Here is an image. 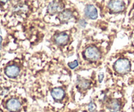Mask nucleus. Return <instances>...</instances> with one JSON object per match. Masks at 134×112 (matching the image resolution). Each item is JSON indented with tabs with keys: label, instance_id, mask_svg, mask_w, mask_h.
<instances>
[{
	"label": "nucleus",
	"instance_id": "nucleus-1",
	"mask_svg": "<svg viewBox=\"0 0 134 112\" xmlns=\"http://www.w3.org/2000/svg\"><path fill=\"white\" fill-rule=\"evenodd\" d=\"M114 68L117 73L120 74H126L131 69V64L127 59H119L115 62Z\"/></svg>",
	"mask_w": 134,
	"mask_h": 112
},
{
	"label": "nucleus",
	"instance_id": "nucleus-2",
	"mask_svg": "<svg viewBox=\"0 0 134 112\" xmlns=\"http://www.w3.org/2000/svg\"><path fill=\"white\" fill-rule=\"evenodd\" d=\"M85 57L87 60H91V61H96L100 59V54L99 50L94 46H90L86 48L84 52Z\"/></svg>",
	"mask_w": 134,
	"mask_h": 112
},
{
	"label": "nucleus",
	"instance_id": "nucleus-3",
	"mask_svg": "<svg viewBox=\"0 0 134 112\" xmlns=\"http://www.w3.org/2000/svg\"><path fill=\"white\" fill-rule=\"evenodd\" d=\"M108 7L114 13H119L124 11L125 3L122 1H110L108 4Z\"/></svg>",
	"mask_w": 134,
	"mask_h": 112
},
{
	"label": "nucleus",
	"instance_id": "nucleus-4",
	"mask_svg": "<svg viewBox=\"0 0 134 112\" xmlns=\"http://www.w3.org/2000/svg\"><path fill=\"white\" fill-rule=\"evenodd\" d=\"M7 109L11 112H16L20 110L21 108V104L16 98H12L8 100L6 104Z\"/></svg>",
	"mask_w": 134,
	"mask_h": 112
},
{
	"label": "nucleus",
	"instance_id": "nucleus-5",
	"mask_svg": "<svg viewBox=\"0 0 134 112\" xmlns=\"http://www.w3.org/2000/svg\"><path fill=\"white\" fill-rule=\"evenodd\" d=\"M84 12L86 16L89 19H92V20H95L98 17L97 10L96 7L93 5H88V6H86Z\"/></svg>",
	"mask_w": 134,
	"mask_h": 112
},
{
	"label": "nucleus",
	"instance_id": "nucleus-6",
	"mask_svg": "<svg viewBox=\"0 0 134 112\" xmlns=\"http://www.w3.org/2000/svg\"><path fill=\"white\" fill-rule=\"evenodd\" d=\"M20 73V69L16 65H13L7 67L5 70V73L9 78H15Z\"/></svg>",
	"mask_w": 134,
	"mask_h": 112
},
{
	"label": "nucleus",
	"instance_id": "nucleus-7",
	"mask_svg": "<svg viewBox=\"0 0 134 112\" xmlns=\"http://www.w3.org/2000/svg\"><path fill=\"white\" fill-rule=\"evenodd\" d=\"M69 36L66 33H60L55 37V42L59 46H63L69 41Z\"/></svg>",
	"mask_w": 134,
	"mask_h": 112
},
{
	"label": "nucleus",
	"instance_id": "nucleus-8",
	"mask_svg": "<svg viewBox=\"0 0 134 112\" xmlns=\"http://www.w3.org/2000/svg\"><path fill=\"white\" fill-rule=\"evenodd\" d=\"M51 94L55 100H61L64 96V92L62 88H55L51 90Z\"/></svg>",
	"mask_w": 134,
	"mask_h": 112
},
{
	"label": "nucleus",
	"instance_id": "nucleus-9",
	"mask_svg": "<svg viewBox=\"0 0 134 112\" xmlns=\"http://www.w3.org/2000/svg\"><path fill=\"white\" fill-rule=\"evenodd\" d=\"M59 10H60L59 3L55 1L51 2L47 7V11L50 15H54L56 13H57Z\"/></svg>",
	"mask_w": 134,
	"mask_h": 112
},
{
	"label": "nucleus",
	"instance_id": "nucleus-10",
	"mask_svg": "<svg viewBox=\"0 0 134 112\" xmlns=\"http://www.w3.org/2000/svg\"><path fill=\"white\" fill-rule=\"evenodd\" d=\"M108 108L112 112H116L120 108V104L116 100H113L109 102Z\"/></svg>",
	"mask_w": 134,
	"mask_h": 112
},
{
	"label": "nucleus",
	"instance_id": "nucleus-11",
	"mask_svg": "<svg viewBox=\"0 0 134 112\" xmlns=\"http://www.w3.org/2000/svg\"><path fill=\"white\" fill-rule=\"evenodd\" d=\"M72 17V13L70 10H64L59 14V18L60 20H69Z\"/></svg>",
	"mask_w": 134,
	"mask_h": 112
},
{
	"label": "nucleus",
	"instance_id": "nucleus-12",
	"mask_svg": "<svg viewBox=\"0 0 134 112\" xmlns=\"http://www.w3.org/2000/svg\"><path fill=\"white\" fill-rule=\"evenodd\" d=\"M90 82L87 80L81 78L78 80V86L82 88H87L90 87Z\"/></svg>",
	"mask_w": 134,
	"mask_h": 112
},
{
	"label": "nucleus",
	"instance_id": "nucleus-13",
	"mask_svg": "<svg viewBox=\"0 0 134 112\" xmlns=\"http://www.w3.org/2000/svg\"><path fill=\"white\" fill-rule=\"evenodd\" d=\"M78 62L77 60H74L72 62H70L68 63V66L70 68V69H75L76 67H78Z\"/></svg>",
	"mask_w": 134,
	"mask_h": 112
},
{
	"label": "nucleus",
	"instance_id": "nucleus-14",
	"mask_svg": "<svg viewBox=\"0 0 134 112\" xmlns=\"http://www.w3.org/2000/svg\"><path fill=\"white\" fill-rule=\"evenodd\" d=\"M96 109V105L93 102H90L88 105V109L90 112H93Z\"/></svg>",
	"mask_w": 134,
	"mask_h": 112
},
{
	"label": "nucleus",
	"instance_id": "nucleus-15",
	"mask_svg": "<svg viewBox=\"0 0 134 112\" xmlns=\"http://www.w3.org/2000/svg\"><path fill=\"white\" fill-rule=\"evenodd\" d=\"M103 78H104L103 73H100V74H99V75H98V80H99V82H102Z\"/></svg>",
	"mask_w": 134,
	"mask_h": 112
},
{
	"label": "nucleus",
	"instance_id": "nucleus-16",
	"mask_svg": "<svg viewBox=\"0 0 134 112\" xmlns=\"http://www.w3.org/2000/svg\"><path fill=\"white\" fill-rule=\"evenodd\" d=\"M80 24L82 27H85L86 26V24H87V23H86V21L85 20H81L80 21Z\"/></svg>",
	"mask_w": 134,
	"mask_h": 112
},
{
	"label": "nucleus",
	"instance_id": "nucleus-17",
	"mask_svg": "<svg viewBox=\"0 0 134 112\" xmlns=\"http://www.w3.org/2000/svg\"><path fill=\"white\" fill-rule=\"evenodd\" d=\"M2 36H0V44H2Z\"/></svg>",
	"mask_w": 134,
	"mask_h": 112
},
{
	"label": "nucleus",
	"instance_id": "nucleus-18",
	"mask_svg": "<svg viewBox=\"0 0 134 112\" xmlns=\"http://www.w3.org/2000/svg\"><path fill=\"white\" fill-rule=\"evenodd\" d=\"M0 57H1V54H0Z\"/></svg>",
	"mask_w": 134,
	"mask_h": 112
}]
</instances>
